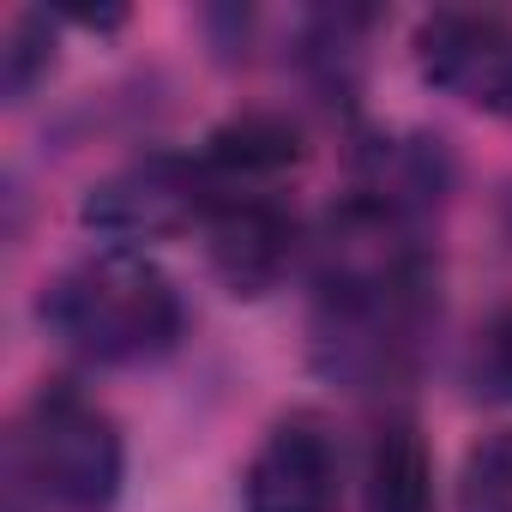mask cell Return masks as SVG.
<instances>
[{"mask_svg":"<svg viewBox=\"0 0 512 512\" xmlns=\"http://www.w3.org/2000/svg\"><path fill=\"white\" fill-rule=\"evenodd\" d=\"M362 512H434V464L410 422L380 428V440L368 452Z\"/></svg>","mask_w":512,"mask_h":512,"instance_id":"obj_7","label":"cell"},{"mask_svg":"<svg viewBox=\"0 0 512 512\" xmlns=\"http://www.w3.org/2000/svg\"><path fill=\"white\" fill-rule=\"evenodd\" d=\"M205 247L235 296H266L296 260V223L272 193H223L205 211Z\"/></svg>","mask_w":512,"mask_h":512,"instance_id":"obj_6","label":"cell"},{"mask_svg":"<svg viewBox=\"0 0 512 512\" xmlns=\"http://www.w3.org/2000/svg\"><path fill=\"white\" fill-rule=\"evenodd\" d=\"M43 326L85 362H151L181 338V290L139 247H91L43 284Z\"/></svg>","mask_w":512,"mask_h":512,"instance_id":"obj_1","label":"cell"},{"mask_svg":"<svg viewBox=\"0 0 512 512\" xmlns=\"http://www.w3.org/2000/svg\"><path fill=\"white\" fill-rule=\"evenodd\" d=\"M458 512H512V428L482 434L458 470Z\"/></svg>","mask_w":512,"mask_h":512,"instance_id":"obj_8","label":"cell"},{"mask_svg":"<svg viewBox=\"0 0 512 512\" xmlns=\"http://www.w3.org/2000/svg\"><path fill=\"white\" fill-rule=\"evenodd\" d=\"M121 428L79 386H43L7 440L19 512H109L121 494Z\"/></svg>","mask_w":512,"mask_h":512,"instance_id":"obj_2","label":"cell"},{"mask_svg":"<svg viewBox=\"0 0 512 512\" xmlns=\"http://www.w3.org/2000/svg\"><path fill=\"white\" fill-rule=\"evenodd\" d=\"M464 386L482 404H512V308L488 314L464 356Z\"/></svg>","mask_w":512,"mask_h":512,"instance_id":"obj_9","label":"cell"},{"mask_svg":"<svg viewBox=\"0 0 512 512\" xmlns=\"http://www.w3.org/2000/svg\"><path fill=\"white\" fill-rule=\"evenodd\" d=\"M416 67L464 109L512 121V19L476 7H440L416 25Z\"/></svg>","mask_w":512,"mask_h":512,"instance_id":"obj_3","label":"cell"},{"mask_svg":"<svg viewBox=\"0 0 512 512\" xmlns=\"http://www.w3.org/2000/svg\"><path fill=\"white\" fill-rule=\"evenodd\" d=\"M344 458L314 416L278 422L241 470V512H338Z\"/></svg>","mask_w":512,"mask_h":512,"instance_id":"obj_5","label":"cell"},{"mask_svg":"<svg viewBox=\"0 0 512 512\" xmlns=\"http://www.w3.org/2000/svg\"><path fill=\"white\" fill-rule=\"evenodd\" d=\"M205 211H211L205 169L187 163V157H169V151L115 169L85 199V223L97 235H109V247H133V241H151V235H175V229H187Z\"/></svg>","mask_w":512,"mask_h":512,"instance_id":"obj_4","label":"cell"},{"mask_svg":"<svg viewBox=\"0 0 512 512\" xmlns=\"http://www.w3.org/2000/svg\"><path fill=\"white\" fill-rule=\"evenodd\" d=\"M55 61V31L43 13H25L13 25V49H7V97H25L37 85V73H49Z\"/></svg>","mask_w":512,"mask_h":512,"instance_id":"obj_10","label":"cell"}]
</instances>
